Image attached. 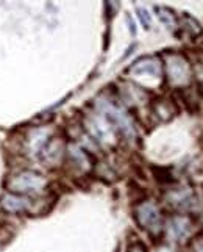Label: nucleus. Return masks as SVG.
<instances>
[{"label": "nucleus", "instance_id": "f257e3e1", "mask_svg": "<svg viewBox=\"0 0 203 252\" xmlns=\"http://www.w3.org/2000/svg\"><path fill=\"white\" fill-rule=\"evenodd\" d=\"M167 79L174 86H183L189 82L191 67L183 57L171 55L167 58Z\"/></svg>", "mask_w": 203, "mask_h": 252}, {"label": "nucleus", "instance_id": "f03ea898", "mask_svg": "<svg viewBox=\"0 0 203 252\" xmlns=\"http://www.w3.org/2000/svg\"><path fill=\"white\" fill-rule=\"evenodd\" d=\"M131 72H136L141 75H153V77H160L161 75V66L156 60L152 58H147L143 60V62L136 63V66L131 67Z\"/></svg>", "mask_w": 203, "mask_h": 252}, {"label": "nucleus", "instance_id": "7ed1b4c3", "mask_svg": "<svg viewBox=\"0 0 203 252\" xmlns=\"http://www.w3.org/2000/svg\"><path fill=\"white\" fill-rule=\"evenodd\" d=\"M139 220L147 229H152L153 225L160 221V216H158V212L153 205H144V207H141V210H139Z\"/></svg>", "mask_w": 203, "mask_h": 252}, {"label": "nucleus", "instance_id": "20e7f679", "mask_svg": "<svg viewBox=\"0 0 203 252\" xmlns=\"http://www.w3.org/2000/svg\"><path fill=\"white\" fill-rule=\"evenodd\" d=\"M131 252H143L141 249H131Z\"/></svg>", "mask_w": 203, "mask_h": 252}]
</instances>
